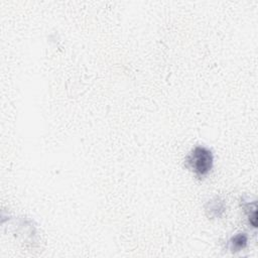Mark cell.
Here are the masks:
<instances>
[{
	"instance_id": "obj_1",
	"label": "cell",
	"mask_w": 258,
	"mask_h": 258,
	"mask_svg": "<svg viewBox=\"0 0 258 258\" xmlns=\"http://www.w3.org/2000/svg\"><path fill=\"white\" fill-rule=\"evenodd\" d=\"M213 153L205 146H196L184 160V165L199 178L206 176L213 167Z\"/></svg>"
},
{
	"instance_id": "obj_2",
	"label": "cell",
	"mask_w": 258,
	"mask_h": 258,
	"mask_svg": "<svg viewBox=\"0 0 258 258\" xmlns=\"http://www.w3.org/2000/svg\"><path fill=\"white\" fill-rule=\"evenodd\" d=\"M205 209L208 217L211 219L221 218L226 211V205L223 200L216 197L207 203Z\"/></svg>"
},
{
	"instance_id": "obj_3",
	"label": "cell",
	"mask_w": 258,
	"mask_h": 258,
	"mask_svg": "<svg viewBox=\"0 0 258 258\" xmlns=\"http://www.w3.org/2000/svg\"><path fill=\"white\" fill-rule=\"evenodd\" d=\"M248 244V236L245 233H238L231 237L228 241V247L231 252H239L246 248Z\"/></svg>"
},
{
	"instance_id": "obj_4",
	"label": "cell",
	"mask_w": 258,
	"mask_h": 258,
	"mask_svg": "<svg viewBox=\"0 0 258 258\" xmlns=\"http://www.w3.org/2000/svg\"><path fill=\"white\" fill-rule=\"evenodd\" d=\"M242 207L245 211V213L247 214L248 220H249V224L253 227L256 228L257 227V205L256 202H250V201H242Z\"/></svg>"
}]
</instances>
